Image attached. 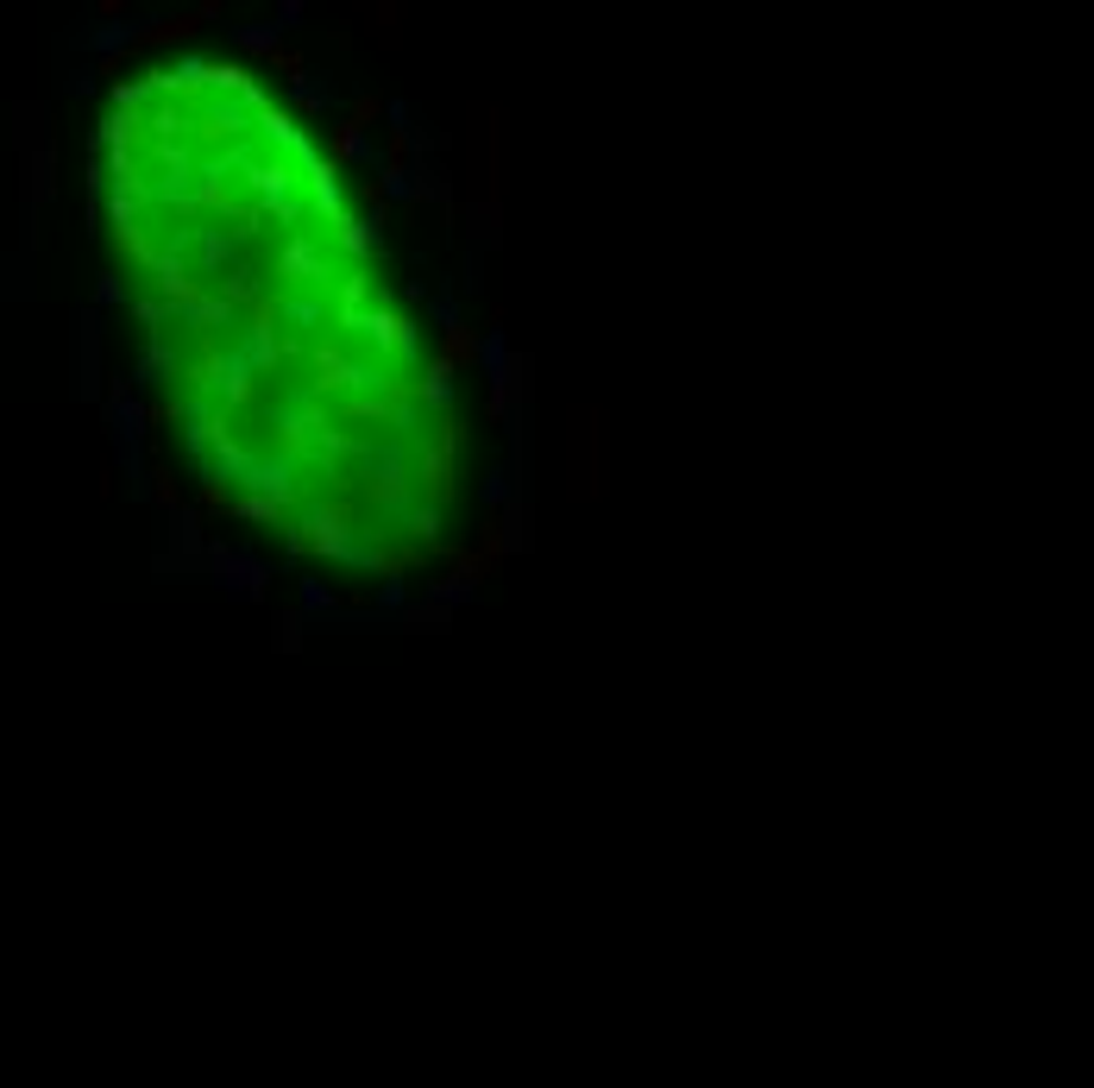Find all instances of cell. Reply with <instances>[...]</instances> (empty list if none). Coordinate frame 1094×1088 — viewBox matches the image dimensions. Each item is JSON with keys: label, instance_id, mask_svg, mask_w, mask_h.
I'll list each match as a JSON object with an SVG mask.
<instances>
[{"label": "cell", "instance_id": "6da1fadb", "mask_svg": "<svg viewBox=\"0 0 1094 1088\" xmlns=\"http://www.w3.org/2000/svg\"><path fill=\"white\" fill-rule=\"evenodd\" d=\"M101 202L145 322V415L183 435L201 503L365 579L440 554L466 428L378 271L384 183L359 215L252 69L196 57L113 88Z\"/></svg>", "mask_w": 1094, "mask_h": 1088}, {"label": "cell", "instance_id": "7a4b0ae2", "mask_svg": "<svg viewBox=\"0 0 1094 1088\" xmlns=\"http://www.w3.org/2000/svg\"><path fill=\"white\" fill-rule=\"evenodd\" d=\"M504 189H510V113L497 101H472L466 108V208H472L479 240H497Z\"/></svg>", "mask_w": 1094, "mask_h": 1088}, {"label": "cell", "instance_id": "3957f363", "mask_svg": "<svg viewBox=\"0 0 1094 1088\" xmlns=\"http://www.w3.org/2000/svg\"><path fill=\"white\" fill-rule=\"evenodd\" d=\"M611 410L604 403H572L567 410V498L572 503H598L611 491Z\"/></svg>", "mask_w": 1094, "mask_h": 1088}, {"label": "cell", "instance_id": "277c9868", "mask_svg": "<svg viewBox=\"0 0 1094 1088\" xmlns=\"http://www.w3.org/2000/svg\"><path fill=\"white\" fill-rule=\"evenodd\" d=\"M220 7L208 0V7H189V13H171V20H152L145 32H132V44L139 51H164V44H183V39H196L201 32V20H215Z\"/></svg>", "mask_w": 1094, "mask_h": 1088}, {"label": "cell", "instance_id": "5b68a950", "mask_svg": "<svg viewBox=\"0 0 1094 1088\" xmlns=\"http://www.w3.org/2000/svg\"><path fill=\"white\" fill-rule=\"evenodd\" d=\"M396 20H403V7H396V0H378V7H365V25H372L378 44H396V39H403V25H396Z\"/></svg>", "mask_w": 1094, "mask_h": 1088}]
</instances>
